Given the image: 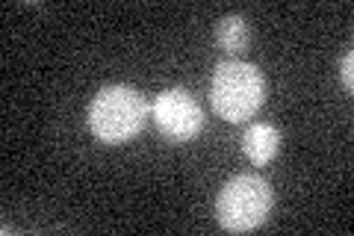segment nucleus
<instances>
[{"instance_id":"1","label":"nucleus","mask_w":354,"mask_h":236,"mask_svg":"<svg viewBox=\"0 0 354 236\" xmlns=\"http://www.w3.org/2000/svg\"><path fill=\"white\" fill-rule=\"evenodd\" d=\"M151 116V104L133 86H106L88 107V127L101 142L121 145L136 139Z\"/></svg>"},{"instance_id":"2","label":"nucleus","mask_w":354,"mask_h":236,"mask_svg":"<svg viewBox=\"0 0 354 236\" xmlns=\"http://www.w3.org/2000/svg\"><path fill=\"white\" fill-rule=\"evenodd\" d=\"M272 204L274 192L260 174H236L216 198V219L230 233H245L269 219Z\"/></svg>"},{"instance_id":"3","label":"nucleus","mask_w":354,"mask_h":236,"mask_svg":"<svg viewBox=\"0 0 354 236\" xmlns=\"http://www.w3.org/2000/svg\"><path fill=\"white\" fill-rule=\"evenodd\" d=\"M266 98V80L257 65L251 62H218L213 74V107L221 118L234 121H248L254 112L263 107Z\"/></svg>"},{"instance_id":"4","label":"nucleus","mask_w":354,"mask_h":236,"mask_svg":"<svg viewBox=\"0 0 354 236\" xmlns=\"http://www.w3.org/2000/svg\"><path fill=\"white\" fill-rule=\"evenodd\" d=\"M153 121L171 142H189L204 130V109L186 89H165L153 100Z\"/></svg>"},{"instance_id":"5","label":"nucleus","mask_w":354,"mask_h":236,"mask_svg":"<svg viewBox=\"0 0 354 236\" xmlns=\"http://www.w3.org/2000/svg\"><path fill=\"white\" fill-rule=\"evenodd\" d=\"M278 148H281V133L274 125H266V121H257L245 130L242 136V151L245 156L254 163V165H266L278 156Z\"/></svg>"},{"instance_id":"6","label":"nucleus","mask_w":354,"mask_h":236,"mask_svg":"<svg viewBox=\"0 0 354 236\" xmlns=\"http://www.w3.org/2000/svg\"><path fill=\"white\" fill-rule=\"evenodd\" d=\"M216 42L221 51L227 53H242L251 42V27L242 15H227L216 24Z\"/></svg>"},{"instance_id":"7","label":"nucleus","mask_w":354,"mask_h":236,"mask_svg":"<svg viewBox=\"0 0 354 236\" xmlns=\"http://www.w3.org/2000/svg\"><path fill=\"white\" fill-rule=\"evenodd\" d=\"M351 69H354V53L348 51V53L339 60V77H342V86H346L348 92L354 89V71H351Z\"/></svg>"}]
</instances>
